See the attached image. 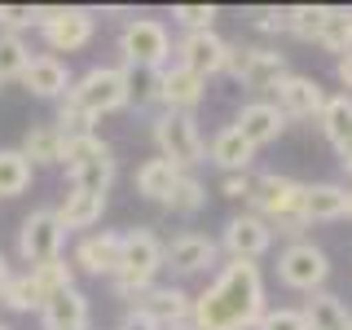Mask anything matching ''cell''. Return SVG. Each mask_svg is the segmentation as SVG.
Segmentation results:
<instances>
[{
  "mask_svg": "<svg viewBox=\"0 0 352 330\" xmlns=\"http://www.w3.org/2000/svg\"><path fill=\"white\" fill-rule=\"evenodd\" d=\"M317 124H322V137L330 141V146L348 141V137H352V97H348V93L326 97V106H322V115H317Z\"/></svg>",
  "mask_w": 352,
  "mask_h": 330,
  "instance_id": "obj_26",
  "label": "cell"
},
{
  "mask_svg": "<svg viewBox=\"0 0 352 330\" xmlns=\"http://www.w3.org/2000/svg\"><path fill=\"white\" fill-rule=\"evenodd\" d=\"M278 278H282V286H291V291L313 295V291H322L326 278H330V256L317 242L300 238L278 256Z\"/></svg>",
  "mask_w": 352,
  "mask_h": 330,
  "instance_id": "obj_7",
  "label": "cell"
},
{
  "mask_svg": "<svg viewBox=\"0 0 352 330\" xmlns=\"http://www.w3.org/2000/svg\"><path fill=\"white\" fill-rule=\"evenodd\" d=\"M203 203H207V190H203V181H194L190 172H181V181L172 185V194L163 198V207L176 216H194V212H203Z\"/></svg>",
  "mask_w": 352,
  "mask_h": 330,
  "instance_id": "obj_30",
  "label": "cell"
},
{
  "mask_svg": "<svg viewBox=\"0 0 352 330\" xmlns=\"http://www.w3.org/2000/svg\"><path fill=\"white\" fill-rule=\"evenodd\" d=\"M207 159L216 163V168H225V172H247L251 168V159H256V150L242 141V132L229 124V128H220L216 137H212V146H207Z\"/></svg>",
  "mask_w": 352,
  "mask_h": 330,
  "instance_id": "obj_21",
  "label": "cell"
},
{
  "mask_svg": "<svg viewBox=\"0 0 352 330\" xmlns=\"http://www.w3.org/2000/svg\"><path fill=\"white\" fill-rule=\"evenodd\" d=\"M31 273V282H36V291L49 300V295H58L66 291V286H75V269L66 260H49V264H40V269H27Z\"/></svg>",
  "mask_w": 352,
  "mask_h": 330,
  "instance_id": "obj_35",
  "label": "cell"
},
{
  "mask_svg": "<svg viewBox=\"0 0 352 330\" xmlns=\"http://www.w3.org/2000/svg\"><path fill=\"white\" fill-rule=\"evenodd\" d=\"M0 330H9V326H5V322H0Z\"/></svg>",
  "mask_w": 352,
  "mask_h": 330,
  "instance_id": "obj_49",
  "label": "cell"
},
{
  "mask_svg": "<svg viewBox=\"0 0 352 330\" xmlns=\"http://www.w3.org/2000/svg\"><path fill=\"white\" fill-rule=\"evenodd\" d=\"M110 181H115V159L102 154V159H88L80 168H71V190H88V194H106Z\"/></svg>",
  "mask_w": 352,
  "mask_h": 330,
  "instance_id": "obj_29",
  "label": "cell"
},
{
  "mask_svg": "<svg viewBox=\"0 0 352 330\" xmlns=\"http://www.w3.org/2000/svg\"><path fill=\"white\" fill-rule=\"evenodd\" d=\"M40 36L53 53H75L93 40L97 31V18L88 9H40Z\"/></svg>",
  "mask_w": 352,
  "mask_h": 330,
  "instance_id": "obj_9",
  "label": "cell"
},
{
  "mask_svg": "<svg viewBox=\"0 0 352 330\" xmlns=\"http://www.w3.org/2000/svg\"><path fill=\"white\" fill-rule=\"evenodd\" d=\"M106 212V194H88V190H71L62 198V207L53 216H58L62 229H93L97 220Z\"/></svg>",
  "mask_w": 352,
  "mask_h": 330,
  "instance_id": "obj_20",
  "label": "cell"
},
{
  "mask_svg": "<svg viewBox=\"0 0 352 330\" xmlns=\"http://www.w3.org/2000/svg\"><path fill=\"white\" fill-rule=\"evenodd\" d=\"M242 132V141H247L251 150H260V146H269V141H278L282 132H286V115L273 102H247L238 110V124Z\"/></svg>",
  "mask_w": 352,
  "mask_h": 330,
  "instance_id": "obj_14",
  "label": "cell"
},
{
  "mask_svg": "<svg viewBox=\"0 0 352 330\" xmlns=\"http://www.w3.org/2000/svg\"><path fill=\"white\" fill-rule=\"evenodd\" d=\"M62 242H66V229L58 225V216H53L49 207H40V212H31L18 229V256H22V264L40 269V264H49V260H62Z\"/></svg>",
  "mask_w": 352,
  "mask_h": 330,
  "instance_id": "obj_8",
  "label": "cell"
},
{
  "mask_svg": "<svg viewBox=\"0 0 352 330\" xmlns=\"http://www.w3.org/2000/svg\"><path fill=\"white\" fill-rule=\"evenodd\" d=\"M278 106L286 119H317L322 115V106H326V93H322V84L313 80V75H295V71H286V80H278Z\"/></svg>",
  "mask_w": 352,
  "mask_h": 330,
  "instance_id": "obj_11",
  "label": "cell"
},
{
  "mask_svg": "<svg viewBox=\"0 0 352 330\" xmlns=\"http://www.w3.org/2000/svg\"><path fill=\"white\" fill-rule=\"evenodd\" d=\"M22 84H27L36 97H44V102H62V97L71 93V71H66L62 58H53V53H40V58L27 62V71H22Z\"/></svg>",
  "mask_w": 352,
  "mask_h": 330,
  "instance_id": "obj_16",
  "label": "cell"
},
{
  "mask_svg": "<svg viewBox=\"0 0 352 330\" xmlns=\"http://www.w3.org/2000/svg\"><path fill=\"white\" fill-rule=\"evenodd\" d=\"M220 190H225V198H247V194H251V176H247V172H229Z\"/></svg>",
  "mask_w": 352,
  "mask_h": 330,
  "instance_id": "obj_40",
  "label": "cell"
},
{
  "mask_svg": "<svg viewBox=\"0 0 352 330\" xmlns=\"http://www.w3.org/2000/svg\"><path fill=\"white\" fill-rule=\"evenodd\" d=\"M0 304H5V308H14V313H40L44 295L36 291L31 273H14V278L5 282V291H0Z\"/></svg>",
  "mask_w": 352,
  "mask_h": 330,
  "instance_id": "obj_32",
  "label": "cell"
},
{
  "mask_svg": "<svg viewBox=\"0 0 352 330\" xmlns=\"http://www.w3.org/2000/svg\"><path fill=\"white\" fill-rule=\"evenodd\" d=\"M203 93H207V80H198L194 71H185V66H163L159 71V102L176 110V115H190V110L203 102Z\"/></svg>",
  "mask_w": 352,
  "mask_h": 330,
  "instance_id": "obj_13",
  "label": "cell"
},
{
  "mask_svg": "<svg viewBox=\"0 0 352 330\" xmlns=\"http://www.w3.org/2000/svg\"><path fill=\"white\" fill-rule=\"evenodd\" d=\"M344 198H348V203H344V216H352V185L344 190Z\"/></svg>",
  "mask_w": 352,
  "mask_h": 330,
  "instance_id": "obj_47",
  "label": "cell"
},
{
  "mask_svg": "<svg viewBox=\"0 0 352 330\" xmlns=\"http://www.w3.org/2000/svg\"><path fill=\"white\" fill-rule=\"evenodd\" d=\"M251 216H260L269 229H278L286 234L291 242L304 238L308 220H304V185L295 181V176H278V172H264L251 181Z\"/></svg>",
  "mask_w": 352,
  "mask_h": 330,
  "instance_id": "obj_2",
  "label": "cell"
},
{
  "mask_svg": "<svg viewBox=\"0 0 352 330\" xmlns=\"http://www.w3.org/2000/svg\"><path fill=\"white\" fill-rule=\"evenodd\" d=\"M300 313H304L308 330H339V326H344L348 317H352V313H348V304L339 300L335 291H313Z\"/></svg>",
  "mask_w": 352,
  "mask_h": 330,
  "instance_id": "obj_23",
  "label": "cell"
},
{
  "mask_svg": "<svg viewBox=\"0 0 352 330\" xmlns=\"http://www.w3.org/2000/svg\"><path fill=\"white\" fill-rule=\"evenodd\" d=\"M27 62H31V49L22 44V36L0 31V84H5V80H22Z\"/></svg>",
  "mask_w": 352,
  "mask_h": 330,
  "instance_id": "obj_34",
  "label": "cell"
},
{
  "mask_svg": "<svg viewBox=\"0 0 352 330\" xmlns=\"http://www.w3.org/2000/svg\"><path fill=\"white\" fill-rule=\"evenodd\" d=\"M256 330H308V322H304L300 308H264Z\"/></svg>",
  "mask_w": 352,
  "mask_h": 330,
  "instance_id": "obj_38",
  "label": "cell"
},
{
  "mask_svg": "<svg viewBox=\"0 0 352 330\" xmlns=\"http://www.w3.org/2000/svg\"><path fill=\"white\" fill-rule=\"evenodd\" d=\"M335 75H339V84H344V88H348V97H352V53H344V58H339Z\"/></svg>",
  "mask_w": 352,
  "mask_h": 330,
  "instance_id": "obj_43",
  "label": "cell"
},
{
  "mask_svg": "<svg viewBox=\"0 0 352 330\" xmlns=\"http://www.w3.org/2000/svg\"><path fill=\"white\" fill-rule=\"evenodd\" d=\"M216 242L207 238V234H176L168 247H163V264L176 273H203V269H212L216 264Z\"/></svg>",
  "mask_w": 352,
  "mask_h": 330,
  "instance_id": "obj_15",
  "label": "cell"
},
{
  "mask_svg": "<svg viewBox=\"0 0 352 330\" xmlns=\"http://www.w3.org/2000/svg\"><path fill=\"white\" fill-rule=\"evenodd\" d=\"M9 278H14V269H9V260L0 256V291H5V282H9Z\"/></svg>",
  "mask_w": 352,
  "mask_h": 330,
  "instance_id": "obj_45",
  "label": "cell"
},
{
  "mask_svg": "<svg viewBox=\"0 0 352 330\" xmlns=\"http://www.w3.org/2000/svg\"><path fill=\"white\" fill-rule=\"evenodd\" d=\"M225 251H229V260H251L256 264L264 251L273 247V229L264 225L260 216H251V212H242V216H234L225 225Z\"/></svg>",
  "mask_w": 352,
  "mask_h": 330,
  "instance_id": "obj_12",
  "label": "cell"
},
{
  "mask_svg": "<svg viewBox=\"0 0 352 330\" xmlns=\"http://www.w3.org/2000/svg\"><path fill=\"white\" fill-rule=\"evenodd\" d=\"M124 88H128V106L146 110L159 102V71H146V66H124Z\"/></svg>",
  "mask_w": 352,
  "mask_h": 330,
  "instance_id": "obj_31",
  "label": "cell"
},
{
  "mask_svg": "<svg viewBox=\"0 0 352 330\" xmlns=\"http://www.w3.org/2000/svg\"><path fill=\"white\" fill-rule=\"evenodd\" d=\"M40 317H44V330H88V322H93L80 286H66V291L49 295L40 304Z\"/></svg>",
  "mask_w": 352,
  "mask_h": 330,
  "instance_id": "obj_17",
  "label": "cell"
},
{
  "mask_svg": "<svg viewBox=\"0 0 352 330\" xmlns=\"http://www.w3.org/2000/svg\"><path fill=\"white\" fill-rule=\"evenodd\" d=\"M154 146H159V159L176 163V168H194V163L207 159V141L198 132L194 115H176V110H163L154 119Z\"/></svg>",
  "mask_w": 352,
  "mask_h": 330,
  "instance_id": "obj_4",
  "label": "cell"
},
{
  "mask_svg": "<svg viewBox=\"0 0 352 330\" xmlns=\"http://www.w3.org/2000/svg\"><path fill=\"white\" fill-rule=\"evenodd\" d=\"M31 176H36V168L22 159V150H0V198L27 194Z\"/></svg>",
  "mask_w": 352,
  "mask_h": 330,
  "instance_id": "obj_28",
  "label": "cell"
},
{
  "mask_svg": "<svg viewBox=\"0 0 352 330\" xmlns=\"http://www.w3.org/2000/svg\"><path fill=\"white\" fill-rule=\"evenodd\" d=\"M137 308L150 317L154 326H176V322H190L194 295H190V291H181V286H150L146 300H141Z\"/></svg>",
  "mask_w": 352,
  "mask_h": 330,
  "instance_id": "obj_18",
  "label": "cell"
},
{
  "mask_svg": "<svg viewBox=\"0 0 352 330\" xmlns=\"http://www.w3.org/2000/svg\"><path fill=\"white\" fill-rule=\"evenodd\" d=\"M344 185L335 181H317V185H304V220H344Z\"/></svg>",
  "mask_w": 352,
  "mask_h": 330,
  "instance_id": "obj_22",
  "label": "cell"
},
{
  "mask_svg": "<svg viewBox=\"0 0 352 330\" xmlns=\"http://www.w3.org/2000/svg\"><path fill=\"white\" fill-rule=\"evenodd\" d=\"M181 181V168L168 159H146L137 168V194L141 198H154V203H163V198L172 194V185Z\"/></svg>",
  "mask_w": 352,
  "mask_h": 330,
  "instance_id": "obj_24",
  "label": "cell"
},
{
  "mask_svg": "<svg viewBox=\"0 0 352 330\" xmlns=\"http://www.w3.org/2000/svg\"><path fill=\"white\" fill-rule=\"evenodd\" d=\"M225 62H229V40H220L216 31H190V36H181V44H176V66L194 71L198 80L220 75Z\"/></svg>",
  "mask_w": 352,
  "mask_h": 330,
  "instance_id": "obj_10",
  "label": "cell"
},
{
  "mask_svg": "<svg viewBox=\"0 0 352 330\" xmlns=\"http://www.w3.org/2000/svg\"><path fill=\"white\" fill-rule=\"evenodd\" d=\"M119 53L124 66H146V71H163L172 58V36L159 18H132L119 31Z\"/></svg>",
  "mask_w": 352,
  "mask_h": 330,
  "instance_id": "obj_5",
  "label": "cell"
},
{
  "mask_svg": "<svg viewBox=\"0 0 352 330\" xmlns=\"http://www.w3.org/2000/svg\"><path fill=\"white\" fill-rule=\"evenodd\" d=\"M339 330H352V317H348V322H344V326H339Z\"/></svg>",
  "mask_w": 352,
  "mask_h": 330,
  "instance_id": "obj_48",
  "label": "cell"
},
{
  "mask_svg": "<svg viewBox=\"0 0 352 330\" xmlns=\"http://www.w3.org/2000/svg\"><path fill=\"white\" fill-rule=\"evenodd\" d=\"M159 330H194V322H176V326H159Z\"/></svg>",
  "mask_w": 352,
  "mask_h": 330,
  "instance_id": "obj_46",
  "label": "cell"
},
{
  "mask_svg": "<svg viewBox=\"0 0 352 330\" xmlns=\"http://www.w3.org/2000/svg\"><path fill=\"white\" fill-rule=\"evenodd\" d=\"M66 102L80 106L84 115L102 119L110 110H124L128 106V88H124V66H93L84 71L80 80H71V93Z\"/></svg>",
  "mask_w": 352,
  "mask_h": 330,
  "instance_id": "obj_3",
  "label": "cell"
},
{
  "mask_svg": "<svg viewBox=\"0 0 352 330\" xmlns=\"http://www.w3.org/2000/svg\"><path fill=\"white\" fill-rule=\"evenodd\" d=\"M36 22H40V9H31V5H0V27L14 31V36L22 27H36Z\"/></svg>",
  "mask_w": 352,
  "mask_h": 330,
  "instance_id": "obj_39",
  "label": "cell"
},
{
  "mask_svg": "<svg viewBox=\"0 0 352 330\" xmlns=\"http://www.w3.org/2000/svg\"><path fill=\"white\" fill-rule=\"evenodd\" d=\"M313 44H322L330 53H352V9H326L322 14V27H317Z\"/></svg>",
  "mask_w": 352,
  "mask_h": 330,
  "instance_id": "obj_25",
  "label": "cell"
},
{
  "mask_svg": "<svg viewBox=\"0 0 352 330\" xmlns=\"http://www.w3.org/2000/svg\"><path fill=\"white\" fill-rule=\"evenodd\" d=\"M256 27H260V31H273V36H278V31H286L282 9H260V14H256Z\"/></svg>",
  "mask_w": 352,
  "mask_h": 330,
  "instance_id": "obj_41",
  "label": "cell"
},
{
  "mask_svg": "<svg viewBox=\"0 0 352 330\" xmlns=\"http://www.w3.org/2000/svg\"><path fill=\"white\" fill-rule=\"evenodd\" d=\"M115 330H159V326H154L150 317L141 313V308H132V313H128V317H124V322H119Z\"/></svg>",
  "mask_w": 352,
  "mask_h": 330,
  "instance_id": "obj_42",
  "label": "cell"
},
{
  "mask_svg": "<svg viewBox=\"0 0 352 330\" xmlns=\"http://www.w3.org/2000/svg\"><path fill=\"white\" fill-rule=\"evenodd\" d=\"M119 242H124V234H88L80 247H75V269H84V273H97V278H115V269H119Z\"/></svg>",
  "mask_w": 352,
  "mask_h": 330,
  "instance_id": "obj_19",
  "label": "cell"
},
{
  "mask_svg": "<svg viewBox=\"0 0 352 330\" xmlns=\"http://www.w3.org/2000/svg\"><path fill=\"white\" fill-rule=\"evenodd\" d=\"M322 14H326V5H295V9H282V22H286L291 36L313 40L317 27H322Z\"/></svg>",
  "mask_w": 352,
  "mask_h": 330,
  "instance_id": "obj_36",
  "label": "cell"
},
{
  "mask_svg": "<svg viewBox=\"0 0 352 330\" xmlns=\"http://www.w3.org/2000/svg\"><path fill=\"white\" fill-rule=\"evenodd\" d=\"M225 71L242 80L256 93H273L278 80H286V53L278 49H256V44H229V62Z\"/></svg>",
  "mask_w": 352,
  "mask_h": 330,
  "instance_id": "obj_6",
  "label": "cell"
},
{
  "mask_svg": "<svg viewBox=\"0 0 352 330\" xmlns=\"http://www.w3.org/2000/svg\"><path fill=\"white\" fill-rule=\"evenodd\" d=\"M264 278L260 264L251 260H229L216 273V282L203 295H194L190 322L194 330H256L264 317Z\"/></svg>",
  "mask_w": 352,
  "mask_h": 330,
  "instance_id": "obj_1",
  "label": "cell"
},
{
  "mask_svg": "<svg viewBox=\"0 0 352 330\" xmlns=\"http://www.w3.org/2000/svg\"><path fill=\"white\" fill-rule=\"evenodd\" d=\"M102 154H110V146L97 137V132H75V137H62V163H66V172L80 168V163H88V159H102Z\"/></svg>",
  "mask_w": 352,
  "mask_h": 330,
  "instance_id": "obj_33",
  "label": "cell"
},
{
  "mask_svg": "<svg viewBox=\"0 0 352 330\" xmlns=\"http://www.w3.org/2000/svg\"><path fill=\"white\" fill-rule=\"evenodd\" d=\"M22 159L36 168V163H62V132L58 124H40L22 137Z\"/></svg>",
  "mask_w": 352,
  "mask_h": 330,
  "instance_id": "obj_27",
  "label": "cell"
},
{
  "mask_svg": "<svg viewBox=\"0 0 352 330\" xmlns=\"http://www.w3.org/2000/svg\"><path fill=\"white\" fill-rule=\"evenodd\" d=\"M335 154H339V168H344V172H352V137H348V141H339V146H335Z\"/></svg>",
  "mask_w": 352,
  "mask_h": 330,
  "instance_id": "obj_44",
  "label": "cell"
},
{
  "mask_svg": "<svg viewBox=\"0 0 352 330\" xmlns=\"http://www.w3.org/2000/svg\"><path fill=\"white\" fill-rule=\"evenodd\" d=\"M172 22H181L185 36H190V31H212L216 5H176V9H172Z\"/></svg>",
  "mask_w": 352,
  "mask_h": 330,
  "instance_id": "obj_37",
  "label": "cell"
}]
</instances>
